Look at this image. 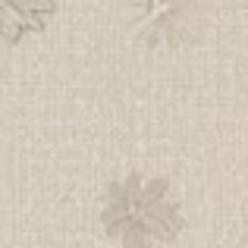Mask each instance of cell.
<instances>
[{"label": "cell", "mask_w": 248, "mask_h": 248, "mask_svg": "<svg viewBox=\"0 0 248 248\" xmlns=\"http://www.w3.org/2000/svg\"><path fill=\"white\" fill-rule=\"evenodd\" d=\"M101 223L113 242L157 245L182 232L179 198L170 182L145 173H126L110 182L101 201Z\"/></svg>", "instance_id": "6da1fadb"}, {"label": "cell", "mask_w": 248, "mask_h": 248, "mask_svg": "<svg viewBox=\"0 0 248 248\" xmlns=\"http://www.w3.org/2000/svg\"><path fill=\"white\" fill-rule=\"evenodd\" d=\"M132 31L151 47H179L198 31L201 0H129Z\"/></svg>", "instance_id": "7a4b0ae2"}, {"label": "cell", "mask_w": 248, "mask_h": 248, "mask_svg": "<svg viewBox=\"0 0 248 248\" xmlns=\"http://www.w3.org/2000/svg\"><path fill=\"white\" fill-rule=\"evenodd\" d=\"M54 13V0H3V38L19 41V38L41 31L47 16Z\"/></svg>", "instance_id": "3957f363"}]
</instances>
